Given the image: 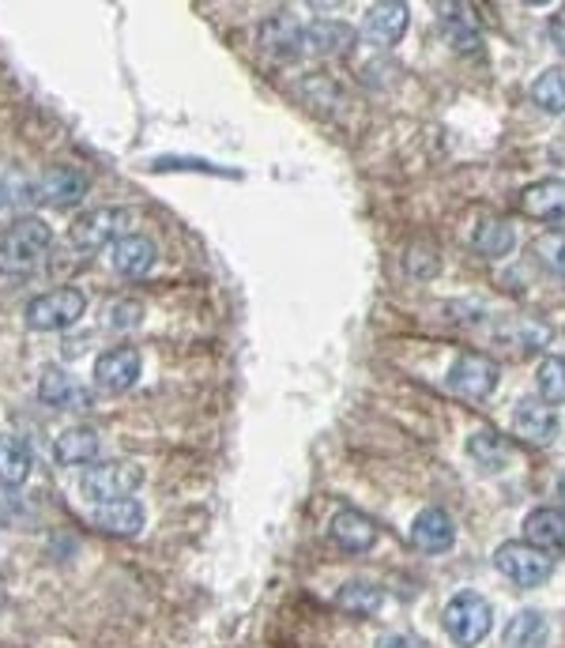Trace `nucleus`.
Returning <instances> with one entry per match:
<instances>
[{
	"instance_id": "4468645a",
	"label": "nucleus",
	"mask_w": 565,
	"mask_h": 648,
	"mask_svg": "<svg viewBox=\"0 0 565 648\" xmlns=\"http://www.w3.org/2000/svg\"><path fill=\"white\" fill-rule=\"evenodd\" d=\"M407 4L400 0H389V4H373L366 12V23H362V34L370 38L373 45H396L407 31Z\"/></svg>"
},
{
	"instance_id": "c756f323",
	"label": "nucleus",
	"mask_w": 565,
	"mask_h": 648,
	"mask_svg": "<svg viewBox=\"0 0 565 648\" xmlns=\"http://www.w3.org/2000/svg\"><path fill=\"white\" fill-rule=\"evenodd\" d=\"M75 396V385L64 369H46L42 381H38V399L42 404H53V407H64L69 399Z\"/></svg>"
},
{
	"instance_id": "7c9ffc66",
	"label": "nucleus",
	"mask_w": 565,
	"mask_h": 648,
	"mask_svg": "<svg viewBox=\"0 0 565 648\" xmlns=\"http://www.w3.org/2000/svg\"><path fill=\"white\" fill-rule=\"evenodd\" d=\"M547 34H551L554 50H558V53H565V8H558V12L551 16V23H547Z\"/></svg>"
},
{
	"instance_id": "f8f14e48",
	"label": "nucleus",
	"mask_w": 565,
	"mask_h": 648,
	"mask_svg": "<svg viewBox=\"0 0 565 648\" xmlns=\"http://www.w3.org/2000/svg\"><path fill=\"white\" fill-rule=\"evenodd\" d=\"M411 543L426 555H445L448 547L456 543V528H453V517L445 509H423L411 524Z\"/></svg>"
},
{
	"instance_id": "2f4dec72",
	"label": "nucleus",
	"mask_w": 565,
	"mask_h": 648,
	"mask_svg": "<svg viewBox=\"0 0 565 648\" xmlns=\"http://www.w3.org/2000/svg\"><path fill=\"white\" fill-rule=\"evenodd\" d=\"M377 648H426L418 637H411V634H389V637H381V645Z\"/></svg>"
},
{
	"instance_id": "2eb2a0df",
	"label": "nucleus",
	"mask_w": 565,
	"mask_h": 648,
	"mask_svg": "<svg viewBox=\"0 0 565 648\" xmlns=\"http://www.w3.org/2000/svg\"><path fill=\"white\" fill-rule=\"evenodd\" d=\"M521 207H524V215H532V219L565 223V181L562 178L535 181V185H528L521 193Z\"/></svg>"
},
{
	"instance_id": "dca6fc26",
	"label": "nucleus",
	"mask_w": 565,
	"mask_h": 648,
	"mask_svg": "<svg viewBox=\"0 0 565 648\" xmlns=\"http://www.w3.org/2000/svg\"><path fill=\"white\" fill-rule=\"evenodd\" d=\"M305 45V27H299V19L294 16H275L264 23L261 31V50L268 57H275V61H291V57H299Z\"/></svg>"
},
{
	"instance_id": "a878e982",
	"label": "nucleus",
	"mask_w": 565,
	"mask_h": 648,
	"mask_svg": "<svg viewBox=\"0 0 565 648\" xmlns=\"http://www.w3.org/2000/svg\"><path fill=\"white\" fill-rule=\"evenodd\" d=\"M532 99L539 110L547 113H565V64H554L532 83Z\"/></svg>"
},
{
	"instance_id": "a211bd4d",
	"label": "nucleus",
	"mask_w": 565,
	"mask_h": 648,
	"mask_svg": "<svg viewBox=\"0 0 565 648\" xmlns=\"http://www.w3.org/2000/svg\"><path fill=\"white\" fill-rule=\"evenodd\" d=\"M143 520H148V513H143V505L132 498L99 505V509L91 513V524L99 531H107V536H137L143 528Z\"/></svg>"
},
{
	"instance_id": "cd10ccee",
	"label": "nucleus",
	"mask_w": 565,
	"mask_h": 648,
	"mask_svg": "<svg viewBox=\"0 0 565 648\" xmlns=\"http://www.w3.org/2000/svg\"><path fill=\"white\" fill-rule=\"evenodd\" d=\"M442 27H445L448 42H453L460 53L478 50V27H475V19L464 16V8H448V16L442 19Z\"/></svg>"
},
{
	"instance_id": "0eeeda50",
	"label": "nucleus",
	"mask_w": 565,
	"mask_h": 648,
	"mask_svg": "<svg viewBox=\"0 0 565 648\" xmlns=\"http://www.w3.org/2000/svg\"><path fill=\"white\" fill-rule=\"evenodd\" d=\"M497 377H502V369H497L494 358L478 355V351H464L453 369H448V388L460 396V399H472V404H478V399H486L497 388Z\"/></svg>"
},
{
	"instance_id": "473e14b6",
	"label": "nucleus",
	"mask_w": 565,
	"mask_h": 648,
	"mask_svg": "<svg viewBox=\"0 0 565 648\" xmlns=\"http://www.w3.org/2000/svg\"><path fill=\"white\" fill-rule=\"evenodd\" d=\"M558 494H562V498H565V475H562V479H558Z\"/></svg>"
},
{
	"instance_id": "f03ea898",
	"label": "nucleus",
	"mask_w": 565,
	"mask_h": 648,
	"mask_svg": "<svg viewBox=\"0 0 565 648\" xmlns=\"http://www.w3.org/2000/svg\"><path fill=\"white\" fill-rule=\"evenodd\" d=\"M137 212L129 207H94V212H83L75 223L69 226V242L75 250H102V245H118L121 237H129V231L137 226Z\"/></svg>"
},
{
	"instance_id": "f257e3e1",
	"label": "nucleus",
	"mask_w": 565,
	"mask_h": 648,
	"mask_svg": "<svg viewBox=\"0 0 565 648\" xmlns=\"http://www.w3.org/2000/svg\"><path fill=\"white\" fill-rule=\"evenodd\" d=\"M53 245V231L38 215L16 219L12 226L0 231V275H23L34 272L46 261Z\"/></svg>"
},
{
	"instance_id": "ddd939ff",
	"label": "nucleus",
	"mask_w": 565,
	"mask_h": 648,
	"mask_svg": "<svg viewBox=\"0 0 565 648\" xmlns=\"http://www.w3.org/2000/svg\"><path fill=\"white\" fill-rule=\"evenodd\" d=\"M524 543H532L543 555H565V513L562 509H535L524 520Z\"/></svg>"
},
{
	"instance_id": "393cba45",
	"label": "nucleus",
	"mask_w": 565,
	"mask_h": 648,
	"mask_svg": "<svg viewBox=\"0 0 565 648\" xmlns=\"http://www.w3.org/2000/svg\"><path fill=\"white\" fill-rule=\"evenodd\" d=\"M516 245V234L509 223H502V219H486V223H478L475 231V253H483L486 261H502V256H509Z\"/></svg>"
},
{
	"instance_id": "9d476101",
	"label": "nucleus",
	"mask_w": 565,
	"mask_h": 648,
	"mask_svg": "<svg viewBox=\"0 0 565 648\" xmlns=\"http://www.w3.org/2000/svg\"><path fill=\"white\" fill-rule=\"evenodd\" d=\"M137 377H140L137 347H113L94 362V381H99V388H107V393H124V388L137 385Z\"/></svg>"
},
{
	"instance_id": "412c9836",
	"label": "nucleus",
	"mask_w": 565,
	"mask_h": 648,
	"mask_svg": "<svg viewBox=\"0 0 565 648\" xmlns=\"http://www.w3.org/2000/svg\"><path fill=\"white\" fill-rule=\"evenodd\" d=\"M53 456L64 468H80V464L88 468L94 456H99V434H94L91 426H72V431H64L57 437Z\"/></svg>"
},
{
	"instance_id": "1a4fd4ad",
	"label": "nucleus",
	"mask_w": 565,
	"mask_h": 648,
	"mask_svg": "<svg viewBox=\"0 0 565 648\" xmlns=\"http://www.w3.org/2000/svg\"><path fill=\"white\" fill-rule=\"evenodd\" d=\"M88 185H91V181H88V174H83L80 166H53V170H46V174L38 178L34 200L64 207V204H75V200L88 193Z\"/></svg>"
},
{
	"instance_id": "20e7f679",
	"label": "nucleus",
	"mask_w": 565,
	"mask_h": 648,
	"mask_svg": "<svg viewBox=\"0 0 565 648\" xmlns=\"http://www.w3.org/2000/svg\"><path fill=\"white\" fill-rule=\"evenodd\" d=\"M143 483V472L132 460H107V464H88L80 479V490L88 494L91 502L110 505V502H124L132 490Z\"/></svg>"
},
{
	"instance_id": "b1692460",
	"label": "nucleus",
	"mask_w": 565,
	"mask_h": 648,
	"mask_svg": "<svg viewBox=\"0 0 565 648\" xmlns=\"http://www.w3.org/2000/svg\"><path fill=\"white\" fill-rule=\"evenodd\" d=\"M381 604H385V596H381L377 585H370V580H347V585L340 588L336 596V607L340 611H347L354 618H370L381 611Z\"/></svg>"
},
{
	"instance_id": "aec40b11",
	"label": "nucleus",
	"mask_w": 565,
	"mask_h": 648,
	"mask_svg": "<svg viewBox=\"0 0 565 648\" xmlns=\"http://www.w3.org/2000/svg\"><path fill=\"white\" fill-rule=\"evenodd\" d=\"M305 45L324 57H343V53H351L354 31L347 23H340V19H317V23L305 27Z\"/></svg>"
},
{
	"instance_id": "bb28decb",
	"label": "nucleus",
	"mask_w": 565,
	"mask_h": 648,
	"mask_svg": "<svg viewBox=\"0 0 565 648\" xmlns=\"http://www.w3.org/2000/svg\"><path fill=\"white\" fill-rule=\"evenodd\" d=\"M532 256L547 272L562 275V280H565V231H543L532 242Z\"/></svg>"
},
{
	"instance_id": "6e6552de",
	"label": "nucleus",
	"mask_w": 565,
	"mask_h": 648,
	"mask_svg": "<svg viewBox=\"0 0 565 648\" xmlns=\"http://www.w3.org/2000/svg\"><path fill=\"white\" fill-rule=\"evenodd\" d=\"M513 434L528 445H551L554 434H558V415L551 412L547 399L524 396L513 407Z\"/></svg>"
},
{
	"instance_id": "c85d7f7f",
	"label": "nucleus",
	"mask_w": 565,
	"mask_h": 648,
	"mask_svg": "<svg viewBox=\"0 0 565 648\" xmlns=\"http://www.w3.org/2000/svg\"><path fill=\"white\" fill-rule=\"evenodd\" d=\"M535 377H539V396L547 399V404H565V355L543 358Z\"/></svg>"
},
{
	"instance_id": "39448f33",
	"label": "nucleus",
	"mask_w": 565,
	"mask_h": 648,
	"mask_svg": "<svg viewBox=\"0 0 565 648\" xmlns=\"http://www.w3.org/2000/svg\"><path fill=\"white\" fill-rule=\"evenodd\" d=\"M491 626H494V611H491V604H486V599L478 593H460V596L448 599L445 630H448V637H453L456 645L475 648L486 634H491Z\"/></svg>"
},
{
	"instance_id": "9b49d317",
	"label": "nucleus",
	"mask_w": 565,
	"mask_h": 648,
	"mask_svg": "<svg viewBox=\"0 0 565 648\" xmlns=\"http://www.w3.org/2000/svg\"><path fill=\"white\" fill-rule=\"evenodd\" d=\"M329 536H332L336 547L347 550V555H366L373 543H377V524H373L366 513H359V509H343V513L332 517Z\"/></svg>"
},
{
	"instance_id": "423d86ee",
	"label": "nucleus",
	"mask_w": 565,
	"mask_h": 648,
	"mask_svg": "<svg viewBox=\"0 0 565 648\" xmlns=\"http://www.w3.org/2000/svg\"><path fill=\"white\" fill-rule=\"evenodd\" d=\"M494 566L502 569L516 588H543L554 574L551 555L535 550L532 543H502L494 555Z\"/></svg>"
},
{
	"instance_id": "5701e85b",
	"label": "nucleus",
	"mask_w": 565,
	"mask_h": 648,
	"mask_svg": "<svg viewBox=\"0 0 565 648\" xmlns=\"http://www.w3.org/2000/svg\"><path fill=\"white\" fill-rule=\"evenodd\" d=\"M31 468H34L31 449H27L19 437L0 434V483H4V486H23L27 475H31Z\"/></svg>"
},
{
	"instance_id": "6ab92c4d",
	"label": "nucleus",
	"mask_w": 565,
	"mask_h": 648,
	"mask_svg": "<svg viewBox=\"0 0 565 648\" xmlns=\"http://www.w3.org/2000/svg\"><path fill=\"white\" fill-rule=\"evenodd\" d=\"M467 456H472L475 468H483V472H505V464L513 460V449L497 431L478 426V431L467 434Z\"/></svg>"
},
{
	"instance_id": "7ed1b4c3",
	"label": "nucleus",
	"mask_w": 565,
	"mask_h": 648,
	"mask_svg": "<svg viewBox=\"0 0 565 648\" xmlns=\"http://www.w3.org/2000/svg\"><path fill=\"white\" fill-rule=\"evenodd\" d=\"M83 313H88L83 291L61 287V291H46V294H38V298H31V306H27V324H31L34 332H64V328H72Z\"/></svg>"
},
{
	"instance_id": "4be33fe9",
	"label": "nucleus",
	"mask_w": 565,
	"mask_h": 648,
	"mask_svg": "<svg viewBox=\"0 0 565 648\" xmlns=\"http://www.w3.org/2000/svg\"><path fill=\"white\" fill-rule=\"evenodd\" d=\"M547 637H551V626L539 611H516L509 618V626H505L502 641L505 648H543Z\"/></svg>"
},
{
	"instance_id": "f3484780",
	"label": "nucleus",
	"mask_w": 565,
	"mask_h": 648,
	"mask_svg": "<svg viewBox=\"0 0 565 648\" xmlns=\"http://www.w3.org/2000/svg\"><path fill=\"white\" fill-rule=\"evenodd\" d=\"M155 242L151 237H143V234H129V237H121L118 245H113V256H110V264H113V272L118 275H129V280H140V275H148L151 269H155Z\"/></svg>"
}]
</instances>
